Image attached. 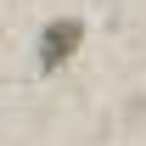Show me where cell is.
I'll list each match as a JSON object with an SVG mask.
<instances>
[{
    "mask_svg": "<svg viewBox=\"0 0 146 146\" xmlns=\"http://www.w3.org/2000/svg\"><path fill=\"white\" fill-rule=\"evenodd\" d=\"M79 45H84V23H79V17H56V23H45V39H39V68L56 73L73 51H79Z\"/></svg>",
    "mask_w": 146,
    "mask_h": 146,
    "instance_id": "1",
    "label": "cell"
}]
</instances>
